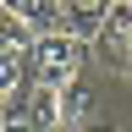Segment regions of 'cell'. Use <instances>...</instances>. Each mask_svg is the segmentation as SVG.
Masks as SVG:
<instances>
[{
    "mask_svg": "<svg viewBox=\"0 0 132 132\" xmlns=\"http://www.w3.org/2000/svg\"><path fill=\"white\" fill-rule=\"evenodd\" d=\"M94 127V99H88V77L61 88V132H88Z\"/></svg>",
    "mask_w": 132,
    "mask_h": 132,
    "instance_id": "cell-4",
    "label": "cell"
},
{
    "mask_svg": "<svg viewBox=\"0 0 132 132\" xmlns=\"http://www.w3.org/2000/svg\"><path fill=\"white\" fill-rule=\"evenodd\" d=\"M88 50L94 44L72 39V33H44V39H33V77L44 88H72L88 72Z\"/></svg>",
    "mask_w": 132,
    "mask_h": 132,
    "instance_id": "cell-1",
    "label": "cell"
},
{
    "mask_svg": "<svg viewBox=\"0 0 132 132\" xmlns=\"http://www.w3.org/2000/svg\"><path fill=\"white\" fill-rule=\"evenodd\" d=\"M39 88V77H33V50H0V99H28Z\"/></svg>",
    "mask_w": 132,
    "mask_h": 132,
    "instance_id": "cell-3",
    "label": "cell"
},
{
    "mask_svg": "<svg viewBox=\"0 0 132 132\" xmlns=\"http://www.w3.org/2000/svg\"><path fill=\"white\" fill-rule=\"evenodd\" d=\"M94 50L116 66V72H132V0H110L105 33L94 39Z\"/></svg>",
    "mask_w": 132,
    "mask_h": 132,
    "instance_id": "cell-2",
    "label": "cell"
},
{
    "mask_svg": "<svg viewBox=\"0 0 132 132\" xmlns=\"http://www.w3.org/2000/svg\"><path fill=\"white\" fill-rule=\"evenodd\" d=\"M28 116H33V127L39 132H61V88H33L28 94Z\"/></svg>",
    "mask_w": 132,
    "mask_h": 132,
    "instance_id": "cell-5",
    "label": "cell"
}]
</instances>
